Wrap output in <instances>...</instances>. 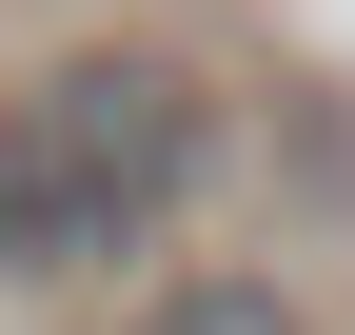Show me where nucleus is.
<instances>
[{"label": "nucleus", "mask_w": 355, "mask_h": 335, "mask_svg": "<svg viewBox=\"0 0 355 335\" xmlns=\"http://www.w3.org/2000/svg\"><path fill=\"white\" fill-rule=\"evenodd\" d=\"M198 197V79L178 60H60L0 99V276H99Z\"/></svg>", "instance_id": "f257e3e1"}, {"label": "nucleus", "mask_w": 355, "mask_h": 335, "mask_svg": "<svg viewBox=\"0 0 355 335\" xmlns=\"http://www.w3.org/2000/svg\"><path fill=\"white\" fill-rule=\"evenodd\" d=\"M139 335H316V316H296L277 276H178V296H158Z\"/></svg>", "instance_id": "f03ea898"}]
</instances>
